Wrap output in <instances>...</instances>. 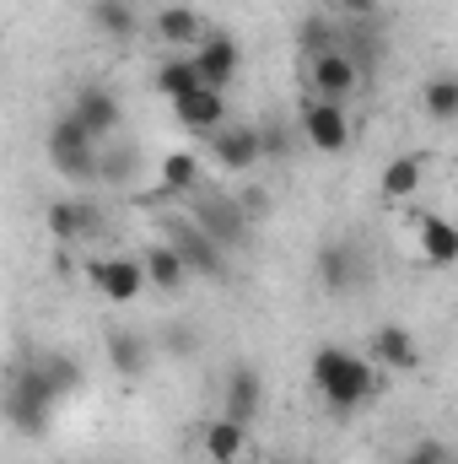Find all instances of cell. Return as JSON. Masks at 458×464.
I'll list each match as a JSON object with an SVG mask.
<instances>
[{
	"label": "cell",
	"mask_w": 458,
	"mask_h": 464,
	"mask_svg": "<svg viewBox=\"0 0 458 464\" xmlns=\"http://www.w3.org/2000/svg\"><path fill=\"white\" fill-rule=\"evenodd\" d=\"M308 372H313V389L324 394V405L335 416L361 411L372 400V389H377V362L372 356H356L350 346H319Z\"/></svg>",
	"instance_id": "6da1fadb"
},
{
	"label": "cell",
	"mask_w": 458,
	"mask_h": 464,
	"mask_svg": "<svg viewBox=\"0 0 458 464\" xmlns=\"http://www.w3.org/2000/svg\"><path fill=\"white\" fill-rule=\"evenodd\" d=\"M43 157H49V168H54L65 184H76V189L103 184V140L71 114V109L49 124V135H43Z\"/></svg>",
	"instance_id": "7a4b0ae2"
},
{
	"label": "cell",
	"mask_w": 458,
	"mask_h": 464,
	"mask_svg": "<svg viewBox=\"0 0 458 464\" xmlns=\"http://www.w3.org/2000/svg\"><path fill=\"white\" fill-rule=\"evenodd\" d=\"M60 400H65V394L49 383V372L38 367V356L11 367V383H5V421H11V432H22V438H43L49 421H54V405H60Z\"/></svg>",
	"instance_id": "3957f363"
},
{
	"label": "cell",
	"mask_w": 458,
	"mask_h": 464,
	"mask_svg": "<svg viewBox=\"0 0 458 464\" xmlns=\"http://www.w3.org/2000/svg\"><path fill=\"white\" fill-rule=\"evenodd\" d=\"M189 217L211 232L227 254H237V248L253 243V217L243 211L237 189H195V195H189Z\"/></svg>",
	"instance_id": "277c9868"
},
{
	"label": "cell",
	"mask_w": 458,
	"mask_h": 464,
	"mask_svg": "<svg viewBox=\"0 0 458 464\" xmlns=\"http://www.w3.org/2000/svg\"><path fill=\"white\" fill-rule=\"evenodd\" d=\"M162 243H173L195 276H205V281H232V254L200 227L195 217H167V222H162Z\"/></svg>",
	"instance_id": "5b68a950"
},
{
	"label": "cell",
	"mask_w": 458,
	"mask_h": 464,
	"mask_svg": "<svg viewBox=\"0 0 458 464\" xmlns=\"http://www.w3.org/2000/svg\"><path fill=\"white\" fill-rule=\"evenodd\" d=\"M81 276H87L109 303H119V308H129L140 292H151V281H146V259H140V254H87Z\"/></svg>",
	"instance_id": "8992f818"
},
{
	"label": "cell",
	"mask_w": 458,
	"mask_h": 464,
	"mask_svg": "<svg viewBox=\"0 0 458 464\" xmlns=\"http://www.w3.org/2000/svg\"><path fill=\"white\" fill-rule=\"evenodd\" d=\"M297 130H302V140H308L319 157H340L345 146H350L345 103H329V98H308L302 114H297Z\"/></svg>",
	"instance_id": "52a82bcc"
},
{
	"label": "cell",
	"mask_w": 458,
	"mask_h": 464,
	"mask_svg": "<svg viewBox=\"0 0 458 464\" xmlns=\"http://www.w3.org/2000/svg\"><path fill=\"white\" fill-rule=\"evenodd\" d=\"M205 146H211V162L232 173V179H243V173H253L259 162H264V135H259V124H222L216 135H205Z\"/></svg>",
	"instance_id": "ba28073f"
},
{
	"label": "cell",
	"mask_w": 458,
	"mask_h": 464,
	"mask_svg": "<svg viewBox=\"0 0 458 464\" xmlns=\"http://www.w3.org/2000/svg\"><path fill=\"white\" fill-rule=\"evenodd\" d=\"M308 82H313V98L350 103V92L361 87V65H356V54L345 44H335V49H324V54L308 60Z\"/></svg>",
	"instance_id": "9c48e42d"
},
{
	"label": "cell",
	"mask_w": 458,
	"mask_h": 464,
	"mask_svg": "<svg viewBox=\"0 0 458 464\" xmlns=\"http://www.w3.org/2000/svg\"><path fill=\"white\" fill-rule=\"evenodd\" d=\"M313 276H319V286H324L329 297H345V292L361 286L367 259H361V248H356L350 237H329V243L319 248V259H313Z\"/></svg>",
	"instance_id": "30bf717a"
},
{
	"label": "cell",
	"mask_w": 458,
	"mask_h": 464,
	"mask_svg": "<svg viewBox=\"0 0 458 464\" xmlns=\"http://www.w3.org/2000/svg\"><path fill=\"white\" fill-rule=\"evenodd\" d=\"M259 411H264V372H259L253 362H232L227 383H222V416L243 421V427H253Z\"/></svg>",
	"instance_id": "8fae6325"
},
{
	"label": "cell",
	"mask_w": 458,
	"mask_h": 464,
	"mask_svg": "<svg viewBox=\"0 0 458 464\" xmlns=\"http://www.w3.org/2000/svg\"><path fill=\"white\" fill-rule=\"evenodd\" d=\"M103 356H109V367H114L119 378H146L151 362H157L151 341H146L140 330H129V324H109V335H103Z\"/></svg>",
	"instance_id": "7c38bea8"
},
{
	"label": "cell",
	"mask_w": 458,
	"mask_h": 464,
	"mask_svg": "<svg viewBox=\"0 0 458 464\" xmlns=\"http://www.w3.org/2000/svg\"><path fill=\"white\" fill-rule=\"evenodd\" d=\"M71 114L81 119L98 140H114L119 124H124V109H119V98L109 87H98V82H87V87H76V98H71Z\"/></svg>",
	"instance_id": "4fadbf2b"
},
{
	"label": "cell",
	"mask_w": 458,
	"mask_h": 464,
	"mask_svg": "<svg viewBox=\"0 0 458 464\" xmlns=\"http://www.w3.org/2000/svg\"><path fill=\"white\" fill-rule=\"evenodd\" d=\"M195 65H200L205 87L227 92L232 82H237V71H243V49H237V38H232V33H205V44L195 49Z\"/></svg>",
	"instance_id": "5bb4252c"
},
{
	"label": "cell",
	"mask_w": 458,
	"mask_h": 464,
	"mask_svg": "<svg viewBox=\"0 0 458 464\" xmlns=\"http://www.w3.org/2000/svg\"><path fill=\"white\" fill-rule=\"evenodd\" d=\"M151 33H157L173 54H184V49L195 54V49L205 44V33H211V27H205V16H200L195 5H162V11L151 16Z\"/></svg>",
	"instance_id": "9a60e30c"
},
{
	"label": "cell",
	"mask_w": 458,
	"mask_h": 464,
	"mask_svg": "<svg viewBox=\"0 0 458 464\" xmlns=\"http://www.w3.org/2000/svg\"><path fill=\"white\" fill-rule=\"evenodd\" d=\"M415 248H421V259H426L432 270H453L458 265V222L426 211V217L415 222Z\"/></svg>",
	"instance_id": "2e32d148"
},
{
	"label": "cell",
	"mask_w": 458,
	"mask_h": 464,
	"mask_svg": "<svg viewBox=\"0 0 458 464\" xmlns=\"http://www.w3.org/2000/svg\"><path fill=\"white\" fill-rule=\"evenodd\" d=\"M173 119L189 130V135H216L227 119V92H216V87H200L195 98H184V103H173Z\"/></svg>",
	"instance_id": "e0dca14e"
},
{
	"label": "cell",
	"mask_w": 458,
	"mask_h": 464,
	"mask_svg": "<svg viewBox=\"0 0 458 464\" xmlns=\"http://www.w3.org/2000/svg\"><path fill=\"white\" fill-rule=\"evenodd\" d=\"M421 184H426V157H421V151H399V157H388V162H383V173H377V189H383V200H388V206L410 200Z\"/></svg>",
	"instance_id": "ac0fdd59"
},
{
	"label": "cell",
	"mask_w": 458,
	"mask_h": 464,
	"mask_svg": "<svg viewBox=\"0 0 458 464\" xmlns=\"http://www.w3.org/2000/svg\"><path fill=\"white\" fill-rule=\"evenodd\" d=\"M200 454H205V464H237L248 454V427L232 416H211L200 432Z\"/></svg>",
	"instance_id": "d6986e66"
},
{
	"label": "cell",
	"mask_w": 458,
	"mask_h": 464,
	"mask_svg": "<svg viewBox=\"0 0 458 464\" xmlns=\"http://www.w3.org/2000/svg\"><path fill=\"white\" fill-rule=\"evenodd\" d=\"M140 259H146V281H151V292H167V297H178V292L189 286V276H195L173 243H151Z\"/></svg>",
	"instance_id": "ffe728a7"
},
{
	"label": "cell",
	"mask_w": 458,
	"mask_h": 464,
	"mask_svg": "<svg viewBox=\"0 0 458 464\" xmlns=\"http://www.w3.org/2000/svg\"><path fill=\"white\" fill-rule=\"evenodd\" d=\"M372 362L388 367V372H415L421 367V346H415V335L405 324H383L372 335Z\"/></svg>",
	"instance_id": "44dd1931"
},
{
	"label": "cell",
	"mask_w": 458,
	"mask_h": 464,
	"mask_svg": "<svg viewBox=\"0 0 458 464\" xmlns=\"http://www.w3.org/2000/svg\"><path fill=\"white\" fill-rule=\"evenodd\" d=\"M151 87L167 98V103H184V98H195L200 87H205V76H200V65H195V54H167L162 65H157V76H151Z\"/></svg>",
	"instance_id": "7402d4cb"
},
{
	"label": "cell",
	"mask_w": 458,
	"mask_h": 464,
	"mask_svg": "<svg viewBox=\"0 0 458 464\" xmlns=\"http://www.w3.org/2000/svg\"><path fill=\"white\" fill-rule=\"evenodd\" d=\"M157 184H162V195H195V189H205V168H200V157L195 151H184V146H173L162 162H157Z\"/></svg>",
	"instance_id": "603a6c76"
},
{
	"label": "cell",
	"mask_w": 458,
	"mask_h": 464,
	"mask_svg": "<svg viewBox=\"0 0 458 464\" xmlns=\"http://www.w3.org/2000/svg\"><path fill=\"white\" fill-rule=\"evenodd\" d=\"M87 22H92L103 38H114V44H129V38L140 33L135 0H92V5H87Z\"/></svg>",
	"instance_id": "cb8c5ba5"
},
{
	"label": "cell",
	"mask_w": 458,
	"mask_h": 464,
	"mask_svg": "<svg viewBox=\"0 0 458 464\" xmlns=\"http://www.w3.org/2000/svg\"><path fill=\"white\" fill-rule=\"evenodd\" d=\"M43 232H49L60 248H71V243H87V232H81V195L49 200V206H43Z\"/></svg>",
	"instance_id": "d4e9b609"
},
{
	"label": "cell",
	"mask_w": 458,
	"mask_h": 464,
	"mask_svg": "<svg viewBox=\"0 0 458 464\" xmlns=\"http://www.w3.org/2000/svg\"><path fill=\"white\" fill-rule=\"evenodd\" d=\"M421 114L432 119V124H453L458 119V76L453 71H443V76H432L421 87Z\"/></svg>",
	"instance_id": "484cf974"
},
{
	"label": "cell",
	"mask_w": 458,
	"mask_h": 464,
	"mask_svg": "<svg viewBox=\"0 0 458 464\" xmlns=\"http://www.w3.org/2000/svg\"><path fill=\"white\" fill-rule=\"evenodd\" d=\"M38 367L49 372V383H54L60 394H76V389L87 383V372H81V362H76L71 351H38Z\"/></svg>",
	"instance_id": "4316f807"
},
{
	"label": "cell",
	"mask_w": 458,
	"mask_h": 464,
	"mask_svg": "<svg viewBox=\"0 0 458 464\" xmlns=\"http://www.w3.org/2000/svg\"><path fill=\"white\" fill-rule=\"evenodd\" d=\"M335 44H340V33H335V22H324V16H308L302 33H297L302 60H313V54H324V49H335Z\"/></svg>",
	"instance_id": "83f0119b"
},
{
	"label": "cell",
	"mask_w": 458,
	"mask_h": 464,
	"mask_svg": "<svg viewBox=\"0 0 458 464\" xmlns=\"http://www.w3.org/2000/svg\"><path fill=\"white\" fill-rule=\"evenodd\" d=\"M388 464H458V454H453V443H443V438H421V443H410L399 459H388Z\"/></svg>",
	"instance_id": "f1b7e54d"
},
{
	"label": "cell",
	"mask_w": 458,
	"mask_h": 464,
	"mask_svg": "<svg viewBox=\"0 0 458 464\" xmlns=\"http://www.w3.org/2000/svg\"><path fill=\"white\" fill-rule=\"evenodd\" d=\"M162 351H167L173 362H189V356L200 351V330H195V324H184V319H178V324H167V330H162Z\"/></svg>",
	"instance_id": "f546056e"
},
{
	"label": "cell",
	"mask_w": 458,
	"mask_h": 464,
	"mask_svg": "<svg viewBox=\"0 0 458 464\" xmlns=\"http://www.w3.org/2000/svg\"><path fill=\"white\" fill-rule=\"evenodd\" d=\"M135 146H103V184H124L135 179Z\"/></svg>",
	"instance_id": "4dcf8cb0"
},
{
	"label": "cell",
	"mask_w": 458,
	"mask_h": 464,
	"mask_svg": "<svg viewBox=\"0 0 458 464\" xmlns=\"http://www.w3.org/2000/svg\"><path fill=\"white\" fill-rule=\"evenodd\" d=\"M81 232H87V243L109 237V217H103V206H98L92 195H81Z\"/></svg>",
	"instance_id": "1f68e13d"
},
{
	"label": "cell",
	"mask_w": 458,
	"mask_h": 464,
	"mask_svg": "<svg viewBox=\"0 0 458 464\" xmlns=\"http://www.w3.org/2000/svg\"><path fill=\"white\" fill-rule=\"evenodd\" d=\"M237 200H243V211H248L253 222H264V217H270V189H264V184H243V189H237Z\"/></svg>",
	"instance_id": "d6a6232c"
},
{
	"label": "cell",
	"mask_w": 458,
	"mask_h": 464,
	"mask_svg": "<svg viewBox=\"0 0 458 464\" xmlns=\"http://www.w3.org/2000/svg\"><path fill=\"white\" fill-rule=\"evenodd\" d=\"M377 5L383 0H335V16H345V22H372Z\"/></svg>",
	"instance_id": "836d02e7"
},
{
	"label": "cell",
	"mask_w": 458,
	"mask_h": 464,
	"mask_svg": "<svg viewBox=\"0 0 458 464\" xmlns=\"http://www.w3.org/2000/svg\"><path fill=\"white\" fill-rule=\"evenodd\" d=\"M259 135H264V157H286V151H291V130H281V124H259Z\"/></svg>",
	"instance_id": "e575fe53"
},
{
	"label": "cell",
	"mask_w": 458,
	"mask_h": 464,
	"mask_svg": "<svg viewBox=\"0 0 458 464\" xmlns=\"http://www.w3.org/2000/svg\"><path fill=\"white\" fill-rule=\"evenodd\" d=\"M103 464H114V459H103Z\"/></svg>",
	"instance_id": "d590c367"
}]
</instances>
